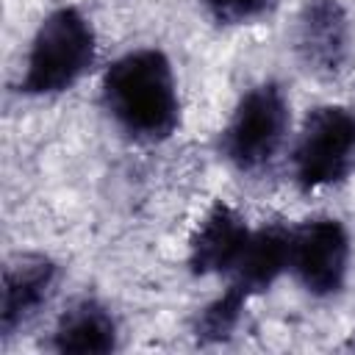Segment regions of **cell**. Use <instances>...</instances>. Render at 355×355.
Returning <instances> with one entry per match:
<instances>
[{"label":"cell","mask_w":355,"mask_h":355,"mask_svg":"<svg viewBox=\"0 0 355 355\" xmlns=\"http://www.w3.org/2000/svg\"><path fill=\"white\" fill-rule=\"evenodd\" d=\"M100 100L114 125L136 141H164L180 125L172 61L158 47H139L103 72Z\"/></svg>","instance_id":"1"},{"label":"cell","mask_w":355,"mask_h":355,"mask_svg":"<svg viewBox=\"0 0 355 355\" xmlns=\"http://www.w3.org/2000/svg\"><path fill=\"white\" fill-rule=\"evenodd\" d=\"M97 36L86 14L75 6L53 8L36 28L19 92L31 97H53L69 92L94 64Z\"/></svg>","instance_id":"2"},{"label":"cell","mask_w":355,"mask_h":355,"mask_svg":"<svg viewBox=\"0 0 355 355\" xmlns=\"http://www.w3.org/2000/svg\"><path fill=\"white\" fill-rule=\"evenodd\" d=\"M288 125L291 108L286 92L275 80H261L239 97L222 130V155L239 172H261L286 144Z\"/></svg>","instance_id":"3"},{"label":"cell","mask_w":355,"mask_h":355,"mask_svg":"<svg viewBox=\"0 0 355 355\" xmlns=\"http://www.w3.org/2000/svg\"><path fill=\"white\" fill-rule=\"evenodd\" d=\"M355 166V111L316 105L305 114L291 150V175L302 191L341 183Z\"/></svg>","instance_id":"4"},{"label":"cell","mask_w":355,"mask_h":355,"mask_svg":"<svg viewBox=\"0 0 355 355\" xmlns=\"http://www.w3.org/2000/svg\"><path fill=\"white\" fill-rule=\"evenodd\" d=\"M349 233L333 216H313L291 227L288 272L311 297H333L349 272Z\"/></svg>","instance_id":"5"},{"label":"cell","mask_w":355,"mask_h":355,"mask_svg":"<svg viewBox=\"0 0 355 355\" xmlns=\"http://www.w3.org/2000/svg\"><path fill=\"white\" fill-rule=\"evenodd\" d=\"M294 50L302 67L322 78H336L352 55V28L338 0H305L294 25Z\"/></svg>","instance_id":"6"},{"label":"cell","mask_w":355,"mask_h":355,"mask_svg":"<svg viewBox=\"0 0 355 355\" xmlns=\"http://www.w3.org/2000/svg\"><path fill=\"white\" fill-rule=\"evenodd\" d=\"M58 283V263L44 252H17L3 266L0 330L11 336L31 322Z\"/></svg>","instance_id":"7"},{"label":"cell","mask_w":355,"mask_h":355,"mask_svg":"<svg viewBox=\"0 0 355 355\" xmlns=\"http://www.w3.org/2000/svg\"><path fill=\"white\" fill-rule=\"evenodd\" d=\"M247 219L227 202H214L189 239V269L197 277H227L250 239Z\"/></svg>","instance_id":"8"},{"label":"cell","mask_w":355,"mask_h":355,"mask_svg":"<svg viewBox=\"0 0 355 355\" xmlns=\"http://www.w3.org/2000/svg\"><path fill=\"white\" fill-rule=\"evenodd\" d=\"M288 236L291 227L277 222L252 230L236 266L227 272V288L247 300L269 291L277 277L288 272Z\"/></svg>","instance_id":"9"},{"label":"cell","mask_w":355,"mask_h":355,"mask_svg":"<svg viewBox=\"0 0 355 355\" xmlns=\"http://www.w3.org/2000/svg\"><path fill=\"white\" fill-rule=\"evenodd\" d=\"M116 319L94 297L75 300L55 322L53 349L75 355H103L116 349Z\"/></svg>","instance_id":"10"},{"label":"cell","mask_w":355,"mask_h":355,"mask_svg":"<svg viewBox=\"0 0 355 355\" xmlns=\"http://www.w3.org/2000/svg\"><path fill=\"white\" fill-rule=\"evenodd\" d=\"M250 300L241 297L239 291L227 288L211 300L200 313H197V322H194V338L200 344H219V341H227L233 336V330L239 327L241 322V313H244V305Z\"/></svg>","instance_id":"11"},{"label":"cell","mask_w":355,"mask_h":355,"mask_svg":"<svg viewBox=\"0 0 355 355\" xmlns=\"http://www.w3.org/2000/svg\"><path fill=\"white\" fill-rule=\"evenodd\" d=\"M277 0H205L208 14L219 25H247L275 8Z\"/></svg>","instance_id":"12"}]
</instances>
